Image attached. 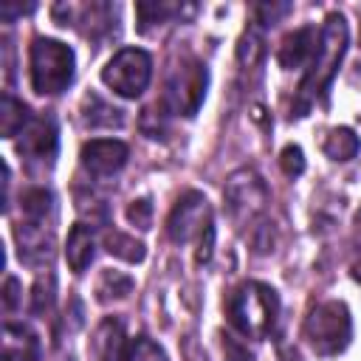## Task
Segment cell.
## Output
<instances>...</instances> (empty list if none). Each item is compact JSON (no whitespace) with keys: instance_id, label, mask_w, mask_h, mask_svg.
<instances>
[{"instance_id":"1","label":"cell","mask_w":361,"mask_h":361,"mask_svg":"<svg viewBox=\"0 0 361 361\" xmlns=\"http://www.w3.org/2000/svg\"><path fill=\"white\" fill-rule=\"evenodd\" d=\"M347 45H350V28H347V20L344 14L338 11H330L322 23V34H319V45H316V54L310 56L305 73H302V82L293 93V104H290V118H302L307 116L319 102L327 99V90L338 73V65L347 54Z\"/></svg>"},{"instance_id":"2","label":"cell","mask_w":361,"mask_h":361,"mask_svg":"<svg viewBox=\"0 0 361 361\" xmlns=\"http://www.w3.org/2000/svg\"><path fill=\"white\" fill-rule=\"evenodd\" d=\"M226 319L240 338L265 341L279 322V293L259 279H245L226 296Z\"/></svg>"},{"instance_id":"3","label":"cell","mask_w":361,"mask_h":361,"mask_svg":"<svg viewBox=\"0 0 361 361\" xmlns=\"http://www.w3.org/2000/svg\"><path fill=\"white\" fill-rule=\"evenodd\" d=\"M166 237L175 245L197 243L195 262L197 265L212 262V254H214V212H212V203L206 200L203 192L189 189L175 200V206L166 217Z\"/></svg>"},{"instance_id":"4","label":"cell","mask_w":361,"mask_h":361,"mask_svg":"<svg viewBox=\"0 0 361 361\" xmlns=\"http://www.w3.org/2000/svg\"><path fill=\"white\" fill-rule=\"evenodd\" d=\"M223 203L226 212L231 217V223L251 234L254 228H259L262 223H268V206H271V189L265 183V178L251 169V166H240L226 178L223 186Z\"/></svg>"},{"instance_id":"5","label":"cell","mask_w":361,"mask_h":361,"mask_svg":"<svg viewBox=\"0 0 361 361\" xmlns=\"http://www.w3.org/2000/svg\"><path fill=\"white\" fill-rule=\"evenodd\" d=\"M76 73V56L73 48L51 39V37H34L28 48V76L31 87L39 96H59L71 87Z\"/></svg>"},{"instance_id":"6","label":"cell","mask_w":361,"mask_h":361,"mask_svg":"<svg viewBox=\"0 0 361 361\" xmlns=\"http://www.w3.org/2000/svg\"><path fill=\"white\" fill-rule=\"evenodd\" d=\"M302 336H305L307 347L316 355H322V358H333V355L344 353L350 347V341H353V316H350V307L344 302H338V299L319 302L305 316Z\"/></svg>"},{"instance_id":"7","label":"cell","mask_w":361,"mask_h":361,"mask_svg":"<svg viewBox=\"0 0 361 361\" xmlns=\"http://www.w3.org/2000/svg\"><path fill=\"white\" fill-rule=\"evenodd\" d=\"M206 87H209V71L197 56H180L164 82V96H161V107L169 116H183L192 118L203 99H206Z\"/></svg>"},{"instance_id":"8","label":"cell","mask_w":361,"mask_h":361,"mask_svg":"<svg viewBox=\"0 0 361 361\" xmlns=\"http://www.w3.org/2000/svg\"><path fill=\"white\" fill-rule=\"evenodd\" d=\"M152 79V56L144 48H118L102 68V82L121 99H138Z\"/></svg>"},{"instance_id":"9","label":"cell","mask_w":361,"mask_h":361,"mask_svg":"<svg viewBox=\"0 0 361 361\" xmlns=\"http://www.w3.org/2000/svg\"><path fill=\"white\" fill-rule=\"evenodd\" d=\"M54 20L65 28H76L79 34L90 39H104L116 31L118 23V6L104 3V0H90V3H56L51 8Z\"/></svg>"},{"instance_id":"10","label":"cell","mask_w":361,"mask_h":361,"mask_svg":"<svg viewBox=\"0 0 361 361\" xmlns=\"http://www.w3.org/2000/svg\"><path fill=\"white\" fill-rule=\"evenodd\" d=\"M17 152L31 164V166H54L56 152H59V127L51 113H37L28 118V124L20 133Z\"/></svg>"},{"instance_id":"11","label":"cell","mask_w":361,"mask_h":361,"mask_svg":"<svg viewBox=\"0 0 361 361\" xmlns=\"http://www.w3.org/2000/svg\"><path fill=\"white\" fill-rule=\"evenodd\" d=\"M127 158H130V147L118 138H90L82 144V152H79L82 169L93 178H110L121 172Z\"/></svg>"},{"instance_id":"12","label":"cell","mask_w":361,"mask_h":361,"mask_svg":"<svg viewBox=\"0 0 361 361\" xmlns=\"http://www.w3.org/2000/svg\"><path fill=\"white\" fill-rule=\"evenodd\" d=\"M197 14V3H178V0H138L135 3V23L141 34H155L166 25L186 23Z\"/></svg>"},{"instance_id":"13","label":"cell","mask_w":361,"mask_h":361,"mask_svg":"<svg viewBox=\"0 0 361 361\" xmlns=\"http://www.w3.org/2000/svg\"><path fill=\"white\" fill-rule=\"evenodd\" d=\"M14 240H17L20 262H25L31 268H42L45 262L54 259V234H51L48 223L20 220L14 226Z\"/></svg>"},{"instance_id":"14","label":"cell","mask_w":361,"mask_h":361,"mask_svg":"<svg viewBox=\"0 0 361 361\" xmlns=\"http://www.w3.org/2000/svg\"><path fill=\"white\" fill-rule=\"evenodd\" d=\"M319 34H322V28H316V25H302V28L288 31V34L282 37L279 48H276V62H279L285 71L307 68L310 56L316 54Z\"/></svg>"},{"instance_id":"15","label":"cell","mask_w":361,"mask_h":361,"mask_svg":"<svg viewBox=\"0 0 361 361\" xmlns=\"http://www.w3.org/2000/svg\"><path fill=\"white\" fill-rule=\"evenodd\" d=\"M42 347L37 333L23 322L3 324V361H39Z\"/></svg>"},{"instance_id":"16","label":"cell","mask_w":361,"mask_h":361,"mask_svg":"<svg viewBox=\"0 0 361 361\" xmlns=\"http://www.w3.org/2000/svg\"><path fill=\"white\" fill-rule=\"evenodd\" d=\"M96 257V231L87 223H73L65 240V259L73 274H85Z\"/></svg>"},{"instance_id":"17","label":"cell","mask_w":361,"mask_h":361,"mask_svg":"<svg viewBox=\"0 0 361 361\" xmlns=\"http://www.w3.org/2000/svg\"><path fill=\"white\" fill-rule=\"evenodd\" d=\"M124 350H127V341H124L121 322L116 316H107L90 338L93 361H124Z\"/></svg>"},{"instance_id":"18","label":"cell","mask_w":361,"mask_h":361,"mask_svg":"<svg viewBox=\"0 0 361 361\" xmlns=\"http://www.w3.org/2000/svg\"><path fill=\"white\" fill-rule=\"evenodd\" d=\"M82 121L90 130H113V127L118 130V127H124V110L113 107L99 93H87L82 99Z\"/></svg>"},{"instance_id":"19","label":"cell","mask_w":361,"mask_h":361,"mask_svg":"<svg viewBox=\"0 0 361 361\" xmlns=\"http://www.w3.org/2000/svg\"><path fill=\"white\" fill-rule=\"evenodd\" d=\"M265 25H259L257 20H251L237 42V65L240 71H257L265 59Z\"/></svg>"},{"instance_id":"20","label":"cell","mask_w":361,"mask_h":361,"mask_svg":"<svg viewBox=\"0 0 361 361\" xmlns=\"http://www.w3.org/2000/svg\"><path fill=\"white\" fill-rule=\"evenodd\" d=\"M20 209H23V220L48 223L54 217V192L45 186H31L20 195Z\"/></svg>"},{"instance_id":"21","label":"cell","mask_w":361,"mask_h":361,"mask_svg":"<svg viewBox=\"0 0 361 361\" xmlns=\"http://www.w3.org/2000/svg\"><path fill=\"white\" fill-rule=\"evenodd\" d=\"M34 113L28 110V104L11 93H3V102H0V130H3V138H14L23 133V127L28 124Z\"/></svg>"},{"instance_id":"22","label":"cell","mask_w":361,"mask_h":361,"mask_svg":"<svg viewBox=\"0 0 361 361\" xmlns=\"http://www.w3.org/2000/svg\"><path fill=\"white\" fill-rule=\"evenodd\" d=\"M358 149H361V141L350 127H333L322 141V152L330 161H350L358 155Z\"/></svg>"},{"instance_id":"23","label":"cell","mask_w":361,"mask_h":361,"mask_svg":"<svg viewBox=\"0 0 361 361\" xmlns=\"http://www.w3.org/2000/svg\"><path fill=\"white\" fill-rule=\"evenodd\" d=\"M102 243H104V251L107 254H113V257H118L124 262H141L147 257L144 243L135 240V237H130V234H124V231H118V228H104Z\"/></svg>"},{"instance_id":"24","label":"cell","mask_w":361,"mask_h":361,"mask_svg":"<svg viewBox=\"0 0 361 361\" xmlns=\"http://www.w3.org/2000/svg\"><path fill=\"white\" fill-rule=\"evenodd\" d=\"M133 285H135L133 276L107 268V271H102V276H99V282H96V299H99L102 305L127 299V296L133 293Z\"/></svg>"},{"instance_id":"25","label":"cell","mask_w":361,"mask_h":361,"mask_svg":"<svg viewBox=\"0 0 361 361\" xmlns=\"http://www.w3.org/2000/svg\"><path fill=\"white\" fill-rule=\"evenodd\" d=\"M124 361H169V358L158 341H152L149 336H135L127 341Z\"/></svg>"},{"instance_id":"26","label":"cell","mask_w":361,"mask_h":361,"mask_svg":"<svg viewBox=\"0 0 361 361\" xmlns=\"http://www.w3.org/2000/svg\"><path fill=\"white\" fill-rule=\"evenodd\" d=\"M54 299H56V279L51 271H45L37 276V282L31 288V310L39 316V313L54 307Z\"/></svg>"},{"instance_id":"27","label":"cell","mask_w":361,"mask_h":361,"mask_svg":"<svg viewBox=\"0 0 361 361\" xmlns=\"http://www.w3.org/2000/svg\"><path fill=\"white\" fill-rule=\"evenodd\" d=\"M279 166H282V172H285L288 178H299V175L305 172V152H302V147H296V144L282 147V152H279Z\"/></svg>"},{"instance_id":"28","label":"cell","mask_w":361,"mask_h":361,"mask_svg":"<svg viewBox=\"0 0 361 361\" xmlns=\"http://www.w3.org/2000/svg\"><path fill=\"white\" fill-rule=\"evenodd\" d=\"M290 11V3H257L254 6V20L265 28H271L274 23H279V17H285Z\"/></svg>"},{"instance_id":"29","label":"cell","mask_w":361,"mask_h":361,"mask_svg":"<svg viewBox=\"0 0 361 361\" xmlns=\"http://www.w3.org/2000/svg\"><path fill=\"white\" fill-rule=\"evenodd\" d=\"M127 220L138 228H149L152 226V200L149 197H138L127 206Z\"/></svg>"},{"instance_id":"30","label":"cell","mask_w":361,"mask_h":361,"mask_svg":"<svg viewBox=\"0 0 361 361\" xmlns=\"http://www.w3.org/2000/svg\"><path fill=\"white\" fill-rule=\"evenodd\" d=\"M20 302H23V288H20V282H17L14 276H6V285H3V307H6V313L17 310Z\"/></svg>"},{"instance_id":"31","label":"cell","mask_w":361,"mask_h":361,"mask_svg":"<svg viewBox=\"0 0 361 361\" xmlns=\"http://www.w3.org/2000/svg\"><path fill=\"white\" fill-rule=\"evenodd\" d=\"M350 274H353V279L361 285V259H358V262H353V271H350Z\"/></svg>"}]
</instances>
